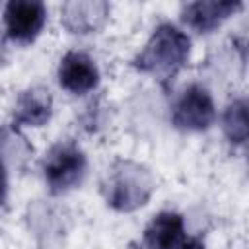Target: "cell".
I'll return each mask as SVG.
<instances>
[{
    "label": "cell",
    "mask_w": 249,
    "mask_h": 249,
    "mask_svg": "<svg viewBox=\"0 0 249 249\" xmlns=\"http://www.w3.org/2000/svg\"><path fill=\"white\" fill-rule=\"evenodd\" d=\"M191 53V39L185 31L171 23H161L154 29L146 47L134 58V68L152 74L161 82H169L185 66Z\"/></svg>",
    "instance_id": "cell-1"
},
{
    "label": "cell",
    "mask_w": 249,
    "mask_h": 249,
    "mask_svg": "<svg viewBox=\"0 0 249 249\" xmlns=\"http://www.w3.org/2000/svg\"><path fill=\"white\" fill-rule=\"evenodd\" d=\"M154 187V177L144 165L132 160H119L107 173L103 195L111 208L130 212L148 202Z\"/></svg>",
    "instance_id": "cell-2"
},
{
    "label": "cell",
    "mask_w": 249,
    "mask_h": 249,
    "mask_svg": "<svg viewBox=\"0 0 249 249\" xmlns=\"http://www.w3.org/2000/svg\"><path fill=\"white\" fill-rule=\"evenodd\" d=\"M88 160L86 154L74 142H58L54 144L43 161L45 181L51 193L60 195L74 187H78L86 175Z\"/></svg>",
    "instance_id": "cell-3"
},
{
    "label": "cell",
    "mask_w": 249,
    "mask_h": 249,
    "mask_svg": "<svg viewBox=\"0 0 249 249\" xmlns=\"http://www.w3.org/2000/svg\"><path fill=\"white\" fill-rule=\"evenodd\" d=\"M216 107L212 95L200 84H191L175 101L171 111V123L179 130L200 132L214 124Z\"/></svg>",
    "instance_id": "cell-4"
},
{
    "label": "cell",
    "mask_w": 249,
    "mask_h": 249,
    "mask_svg": "<svg viewBox=\"0 0 249 249\" xmlns=\"http://www.w3.org/2000/svg\"><path fill=\"white\" fill-rule=\"evenodd\" d=\"M47 21V10L37 0H12L4 10L6 33L12 41L31 43Z\"/></svg>",
    "instance_id": "cell-5"
},
{
    "label": "cell",
    "mask_w": 249,
    "mask_h": 249,
    "mask_svg": "<svg viewBox=\"0 0 249 249\" xmlns=\"http://www.w3.org/2000/svg\"><path fill=\"white\" fill-rule=\"evenodd\" d=\"M58 84L74 95H84L97 88L99 68L89 54L82 51H70L58 64Z\"/></svg>",
    "instance_id": "cell-6"
},
{
    "label": "cell",
    "mask_w": 249,
    "mask_h": 249,
    "mask_svg": "<svg viewBox=\"0 0 249 249\" xmlns=\"http://www.w3.org/2000/svg\"><path fill=\"white\" fill-rule=\"evenodd\" d=\"M189 239L183 216L171 210L156 214L142 233L146 249H185Z\"/></svg>",
    "instance_id": "cell-7"
},
{
    "label": "cell",
    "mask_w": 249,
    "mask_h": 249,
    "mask_svg": "<svg viewBox=\"0 0 249 249\" xmlns=\"http://www.w3.org/2000/svg\"><path fill=\"white\" fill-rule=\"evenodd\" d=\"M241 8V2H230V0H206V2H193L183 8V21L196 33H210L216 27H220L231 14H235Z\"/></svg>",
    "instance_id": "cell-8"
},
{
    "label": "cell",
    "mask_w": 249,
    "mask_h": 249,
    "mask_svg": "<svg viewBox=\"0 0 249 249\" xmlns=\"http://www.w3.org/2000/svg\"><path fill=\"white\" fill-rule=\"evenodd\" d=\"M53 113L51 91L43 86H33L25 89L14 107V124L23 126H43Z\"/></svg>",
    "instance_id": "cell-9"
},
{
    "label": "cell",
    "mask_w": 249,
    "mask_h": 249,
    "mask_svg": "<svg viewBox=\"0 0 249 249\" xmlns=\"http://www.w3.org/2000/svg\"><path fill=\"white\" fill-rule=\"evenodd\" d=\"M109 6L103 2H72L62 8L64 25L74 33H89L107 18Z\"/></svg>",
    "instance_id": "cell-10"
},
{
    "label": "cell",
    "mask_w": 249,
    "mask_h": 249,
    "mask_svg": "<svg viewBox=\"0 0 249 249\" xmlns=\"http://www.w3.org/2000/svg\"><path fill=\"white\" fill-rule=\"evenodd\" d=\"M247 101L243 97L233 99L224 113V132L231 144L243 146L247 142Z\"/></svg>",
    "instance_id": "cell-11"
},
{
    "label": "cell",
    "mask_w": 249,
    "mask_h": 249,
    "mask_svg": "<svg viewBox=\"0 0 249 249\" xmlns=\"http://www.w3.org/2000/svg\"><path fill=\"white\" fill-rule=\"evenodd\" d=\"M6 195H8V171H6V161L0 152V204L6 202Z\"/></svg>",
    "instance_id": "cell-12"
}]
</instances>
